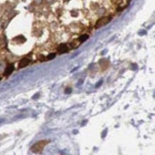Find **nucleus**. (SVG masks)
<instances>
[{"label":"nucleus","instance_id":"f257e3e1","mask_svg":"<svg viewBox=\"0 0 155 155\" xmlns=\"http://www.w3.org/2000/svg\"><path fill=\"white\" fill-rule=\"evenodd\" d=\"M48 143H49V142L47 140L40 141V142H37V143H36L35 144H34L31 149H32V151L34 153H39V152H41L43 150L45 146H46Z\"/></svg>","mask_w":155,"mask_h":155},{"label":"nucleus","instance_id":"39448f33","mask_svg":"<svg viewBox=\"0 0 155 155\" xmlns=\"http://www.w3.org/2000/svg\"><path fill=\"white\" fill-rule=\"evenodd\" d=\"M58 52L60 54L65 53V52H68V47H67L66 45H61L60 46L58 47Z\"/></svg>","mask_w":155,"mask_h":155},{"label":"nucleus","instance_id":"20e7f679","mask_svg":"<svg viewBox=\"0 0 155 155\" xmlns=\"http://www.w3.org/2000/svg\"><path fill=\"white\" fill-rule=\"evenodd\" d=\"M14 69H15V67H14L13 65H9V66L6 68V69H5V76H9V75H11V74L12 73V72L14 71Z\"/></svg>","mask_w":155,"mask_h":155},{"label":"nucleus","instance_id":"f03ea898","mask_svg":"<svg viewBox=\"0 0 155 155\" xmlns=\"http://www.w3.org/2000/svg\"><path fill=\"white\" fill-rule=\"evenodd\" d=\"M111 20V17H102V19H100L99 20H98V22L96 24V28L101 27H103L104 25H106L108 22H109V21Z\"/></svg>","mask_w":155,"mask_h":155},{"label":"nucleus","instance_id":"6e6552de","mask_svg":"<svg viewBox=\"0 0 155 155\" xmlns=\"http://www.w3.org/2000/svg\"><path fill=\"white\" fill-rule=\"evenodd\" d=\"M65 92H66V94H69L70 92H72V89H70V88H68V89H66Z\"/></svg>","mask_w":155,"mask_h":155},{"label":"nucleus","instance_id":"0eeeda50","mask_svg":"<svg viewBox=\"0 0 155 155\" xmlns=\"http://www.w3.org/2000/svg\"><path fill=\"white\" fill-rule=\"evenodd\" d=\"M55 57V54H50L49 56L47 57L48 59H52Z\"/></svg>","mask_w":155,"mask_h":155},{"label":"nucleus","instance_id":"1a4fd4ad","mask_svg":"<svg viewBox=\"0 0 155 155\" xmlns=\"http://www.w3.org/2000/svg\"><path fill=\"white\" fill-rule=\"evenodd\" d=\"M102 81H101V82H98V84H97L96 85V87H98V86H99V85H101V84H102Z\"/></svg>","mask_w":155,"mask_h":155},{"label":"nucleus","instance_id":"423d86ee","mask_svg":"<svg viewBox=\"0 0 155 155\" xmlns=\"http://www.w3.org/2000/svg\"><path fill=\"white\" fill-rule=\"evenodd\" d=\"M89 38V36L86 35H82V36H81L79 38V41L80 42H85V41L86 40V39Z\"/></svg>","mask_w":155,"mask_h":155},{"label":"nucleus","instance_id":"7ed1b4c3","mask_svg":"<svg viewBox=\"0 0 155 155\" xmlns=\"http://www.w3.org/2000/svg\"><path fill=\"white\" fill-rule=\"evenodd\" d=\"M29 62H30V60H29V59H27V58L22 59V60L20 61V62H19V68L25 67H27L28 65H29Z\"/></svg>","mask_w":155,"mask_h":155},{"label":"nucleus","instance_id":"9d476101","mask_svg":"<svg viewBox=\"0 0 155 155\" xmlns=\"http://www.w3.org/2000/svg\"><path fill=\"white\" fill-rule=\"evenodd\" d=\"M0 80H1V77H0Z\"/></svg>","mask_w":155,"mask_h":155}]
</instances>
